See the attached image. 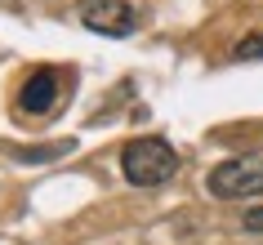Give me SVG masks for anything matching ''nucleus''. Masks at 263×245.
<instances>
[{"instance_id": "obj_1", "label": "nucleus", "mask_w": 263, "mask_h": 245, "mask_svg": "<svg viewBox=\"0 0 263 245\" xmlns=\"http://www.w3.org/2000/svg\"><path fill=\"white\" fill-rule=\"evenodd\" d=\"M121 174L134 187H161V183H170L179 174V152L165 138H134L121 152Z\"/></svg>"}, {"instance_id": "obj_2", "label": "nucleus", "mask_w": 263, "mask_h": 245, "mask_svg": "<svg viewBox=\"0 0 263 245\" xmlns=\"http://www.w3.org/2000/svg\"><path fill=\"white\" fill-rule=\"evenodd\" d=\"M205 187H210V196H219V201H246V196H263V147L219 161L214 169H210Z\"/></svg>"}, {"instance_id": "obj_3", "label": "nucleus", "mask_w": 263, "mask_h": 245, "mask_svg": "<svg viewBox=\"0 0 263 245\" xmlns=\"http://www.w3.org/2000/svg\"><path fill=\"white\" fill-rule=\"evenodd\" d=\"M81 23L98 36H129L139 27V14L125 0H81Z\"/></svg>"}, {"instance_id": "obj_4", "label": "nucleus", "mask_w": 263, "mask_h": 245, "mask_svg": "<svg viewBox=\"0 0 263 245\" xmlns=\"http://www.w3.org/2000/svg\"><path fill=\"white\" fill-rule=\"evenodd\" d=\"M58 94H63L58 71H54V67H41V71H31L27 85H23V107H27L31 116H45V111H54Z\"/></svg>"}, {"instance_id": "obj_5", "label": "nucleus", "mask_w": 263, "mask_h": 245, "mask_svg": "<svg viewBox=\"0 0 263 245\" xmlns=\"http://www.w3.org/2000/svg\"><path fill=\"white\" fill-rule=\"evenodd\" d=\"M236 58H263V36H246L236 45Z\"/></svg>"}, {"instance_id": "obj_6", "label": "nucleus", "mask_w": 263, "mask_h": 245, "mask_svg": "<svg viewBox=\"0 0 263 245\" xmlns=\"http://www.w3.org/2000/svg\"><path fill=\"white\" fill-rule=\"evenodd\" d=\"M241 228H246V232H263V205L246 210V218H241Z\"/></svg>"}]
</instances>
